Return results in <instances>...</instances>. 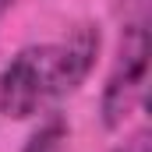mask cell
<instances>
[{"label": "cell", "instance_id": "cell-2", "mask_svg": "<svg viewBox=\"0 0 152 152\" xmlns=\"http://www.w3.org/2000/svg\"><path fill=\"white\" fill-rule=\"evenodd\" d=\"M53 99V42L21 46L0 71V113L28 120Z\"/></svg>", "mask_w": 152, "mask_h": 152}, {"label": "cell", "instance_id": "cell-6", "mask_svg": "<svg viewBox=\"0 0 152 152\" xmlns=\"http://www.w3.org/2000/svg\"><path fill=\"white\" fill-rule=\"evenodd\" d=\"M11 7H14V0H0V21H4V14H7Z\"/></svg>", "mask_w": 152, "mask_h": 152}, {"label": "cell", "instance_id": "cell-3", "mask_svg": "<svg viewBox=\"0 0 152 152\" xmlns=\"http://www.w3.org/2000/svg\"><path fill=\"white\" fill-rule=\"evenodd\" d=\"M99 28L92 21H78L67 28V36L53 42V96H71L85 78L92 75L99 57Z\"/></svg>", "mask_w": 152, "mask_h": 152}, {"label": "cell", "instance_id": "cell-1", "mask_svg": "<svg viewBox=\"0 0 152 152\" xmlns=\"http://www.w3.org/2000/svg\"><path fill=\"white\" fill-rule=\"evenodd\" d=\"M149 21L145 18H131L120 32L113 67L106 75L103 96H99V113L106 131H120L124 120L142 106L145 96V81H149Z\"/></svg>", "mask_w": 152, "mask_h": 152}, {"label": "cell", "instance_id": "cell-5", "mask_svg": "<svg viewBox=\"0 0 152 152\" xmlns=\"http://www.w3.org/2000/svg\"><path fill=\"white\" fill-rule=\"evenodd\" d=\"M113 152H152V145H149V131H134L124 145H117Z\"/></svg>", "mask_w": 152, "mask_h": 152}, {"label": "cell", "instance_id": "cell-4", "mask_svg": "<svg viewBox=\"0 0 152 152\" xmlns=\"http://www.w3.org/2000/svg\"><path fill=\"white\" fill-rule=\"evenodd\" d=\"M67 138H71V127L60 113H50L36 131L28 134L25 149L21 152H67Z\"/></svg>", "mask_w": 152, "mask_h": 152}]
</instances>
